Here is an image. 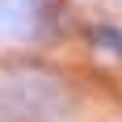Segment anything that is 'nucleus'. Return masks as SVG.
<instances>
[{"label":"nucleus","instance_id":"nucleus-1","mask_svg":"<svg viewBox=\"0 0 122 122\" xmlns=\"http://www.w3.org/2000/svg\"><path fill=\"white\" fill-rule=\"evenodd\" d=\"M72 110L76 97L59 76L42 72L0 76V122H67Z\"/></svg>","mask_w":122,"mask_h":122},{"label":"nucleus","instance_id":"nucleus-2","mask_svg":"<svg viewBox=\"0 0 122 122\" xmlns=\"http://www.w3.org/2000/svg\"><path fill=\"white\" fill-rule=\"evenodd\" d=\"M59 30L55 0H0V42H55Z\"/></svg>","mask_w":122,"mask_h":122},{"label":"nucleus","instance_id":"nucleus-3","mask_svg":"<svg viewBox=\"0 0 122 122\" xmlns=\"http://www.w3.org/2000/svg\"><path fill=\"white\" fill-rule=\"evenodd\" d=\"M88 46H97V51H105V55H114V59H122V25L93 21L88 25Z\"/></svg>","mask_w":122,"mask_h":122}]
</instances>
